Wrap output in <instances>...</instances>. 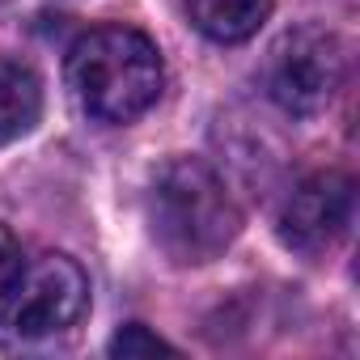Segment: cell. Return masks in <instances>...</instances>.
I'll return each mask as SVG.
<instances>
[{
	"label": "cell",
	"mask_w": 360,
	"mask_h": 360,
	"mask_svg": "<svg viewBox=\"0 0 360 360\" xmlns=\"http://www.w3.org/2000/svg\"><path fill=\"white\" fill-rule=\"evenodd\" d=\"M43 115V85L30 64L0 56V144L26 136Z\"/></svg>",
	"instance_id": "obj_7"
},
{
	"label": "cell",
	"mask_w": 360,
	"mask_h": 360,
	"mask_svg": "<svg viewBox=\"0 0 360 360\" xmlns=\"http://www.w3.org/2000/svg\"><path fill=\"white\" fill-rule=\"evenodd\" d=\"M165 85L157 43L136 26L85 30L68 51V89L77 106L98 123L140 119Z\"/></svg>",
	"instance_id": "obj_2"
},
{
	"label": "cell",
	"mask_w": 360,
	"mask_h": 360,
	"mask_svg": "<svg viewBox=\"0 0 360 360\" xmlns=\"http://www.w3.org/2000/svg\"><path fill=\"white\" fill-rule=\"evenodd\" d=\"M352 208H356V187L347 174L339 169L309 174L280 204V221H276L280 242L297 255H326L330 246L343 242L352 225Z\"/></svg>",
	"instance_id": "obj_5"
},
{
	"label": "cell",
	"mask_w": 360,
	"mask_h": 360,
	"mask_svg": "<svg viewBox=\"0 0 360 360\" xmlns=\"http://www.w3.org/2000/svg\"><path fill=\"white\" fill-rule=\"evenodd\" d=\"M276 0H187L191 26L212 43H246L271 18Z\"/></svg>",
	"instance_id": "obj_6"
},
{
	"label": "cell",
	"mask_w": 360,
	"mask_h": 360,
	"mask_svg": "<svg viewBox=\"0 0 360 360\" xmlns=\"http://www.w3.org/2000/svg\"><path fill=\"white\" fill-rule=\"evenodd\" d=\"M89 309V276L68 255L26 259L9 297L0 301V339L5 343H43L64 335Z\"/></svg>",
	"instance_id": "obj_3"
},
{
	"label": "cell",
	"mask_w": 360,
	"mask_h": 360,
	"mask_svg": "<svg viewBox=\"0 0 360 360\" xmlns=\"http://www.w3.org/2000/svg\"><path fill=\"white\" fill-rule=\"evenodd\" d=\"M22 246H18V238L0 225V301L9 297V288H13V280H18V271H22Z\"/></svg>",
	"instance_id": "obj_9"
},
{
	"label": "cell",
	"mask_w": 360,
	"mask_h": 360,
	"mask_svg": "<svg viewBox=\"0 0 360 360\" xmlns=\"http://www.w3.org/2000/svg\"><path fill=\"white\" fill-rule=\"evenodd\" d=\"M106 352L110 356H123V360H131V356H157V352H165V356H174L178 347L174 343H165L161 335H153L144 322H127L110 343H106Z\"/></svg>",
	"instance_id": "obj_8"
},
{
	"label": "cell",
	"mask_w": 360,
	"mask_h": 360,
	"mask_svg": "<svg viewBox=\"0 0 360 360\" xmlns=\"http://www.w3.org/2000/svg\"><path fill=\"white\" fill-rule=\"evenodd\" d=\"M144 212L153 242L178 267L221 259L242 229V212L229 187L221 183V174L195 157H169L153 174Z\"/></svg>",
	"instance_id": "obj_1"
},
{
	"label": "cell",
	"mask_w": 360,
	"mask_h": 360,
	"mask_svg": "<svg viewBox=\"0 0 360 360\" xmlns=\"http://www.w3.org/2000/svg\"><path fill=\"white\" fill-rule=\"evenodd\" d=\"M343 72H347L343 43L326 26H297L271 43L263 64V85L280 110L305 119L330 106V98L343 85Z\"/></svg>",
	"instance_id": "obj_4"
},
{
	"label": "cell",
	"mask_w": 360,
	"mask_h": 360,
	"mask_svg": "<svg viewBox=\"0 0 360 360\" xmlns=\"http://www.w3.org/2000/svg\"><path fill=\"white\" fill-rule=\"evenodd\" d=\"M0 5H5V0H0Z\"/></svg>",
	"instance_id": "obj_10"
}]
</instances>
